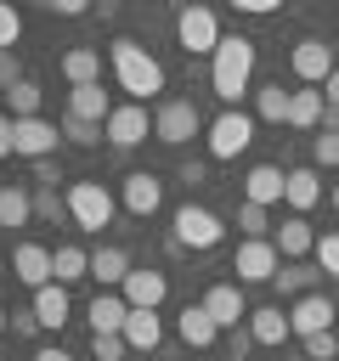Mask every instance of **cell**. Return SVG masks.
I'll return each instance as SVG.
<instances>
[{
    "mask_svg": "<svg viewBox=\"0 0 339 361\" xmlns=\"http://www.w3.org/2000/svg\"><path fill=\"white\" fill-rule=\"evenodd\" d=\"M249 79H254V39L220 34V45H215V56H209V90H215L226 107H237V96L249 90Z\"/></svg>",
    "mask_w": 339,
    "mask_h": 361,
    "instance_id": "cell-1",
    "label": "cell"
},
{
    "mask_svg": "<svg viewBox=\"0 0 339 361\" xmlns=\"http://www.w3.org/2000/svg\"><path fill=\"white\" fill-rule=\"evenodd\" d=\"M113 73H119V85H124L136 102H147V96L164 90V62H158L141 39H113Z\"/></svg>",
    "mask_w": 339,
    "mask_h": 361,
    "instance_id": "cell-2",
    "label": "cell"
},
{
    "mask_svg": "<svg viewBox=\"0 0 339 361\" xmlns=\"http://www.w3.org/2000/svg\"><path fill=\"white\" fill-rule=\"evenodd\" d=\"M68 214H73L79 231H102L113 220V192L102 180H73L68 186Z\"/></svg>",
    "mask_w": 339,
    "mask_h": 361,
    "instance_id": "cell-3",
    "label": "cell"
},
{
    "mask_svg": "<svg viewBox=\"0 0 339 361\" xmlns=\"http://www.w3.org/2000/svg\"><path fill=\"white\" fill-rule=\"evenodd\" d=\"M220 237H226V226H220L215 209H203V203H181V209H175V243H181V248L203 254V248H215Z\"/></svg>",
    "mask_w": 339,
    "mask_h": 361,
    "instance_id": "cell-4",
    "label": "cell"
},
{
    "mask_svg": "<svg viewBox=\"0 0 339 361\" xmlns=\"http://www.w3.org/2000/svg\"><path fill=\"white\" fill-rule=\"evenodd\" d=\"M175 34H181V51H186V56H215V45H220V23H215V11H203V6H186V11L175 17Z\"/></svg>",
    "mask_w": 339,
    "mask_h": 361,
    "instance_id": "cell-5",
    "label": "cell"
},
{
    "mask_svg": "<svg viewBox=\"0 0 339 361\" xmlns=\"http://www.w3.org/2000/svg\"><path fill=\"white\" fill-rule=\"evenodd\" d=\"M232 271H237V288H243V282H271V276L282 271V254H277L271 237H249V243L237 248Z\"/></svg>",
    "mask_w": 339,
    "mask_h": 361,
    "instance_id": "cell-6",
    "label": "cell"
},
{
    "mask_svg": "<svg viewBox=\"0 0 339 361\" xmlns=\"http://www.w3.org/2000/svg\"><path fill=\"white\" fill-rule=\"evenodd\" d=\"M249 141H254V118L237 113V107H226V113L209 124V158H237Z\"/></svg>",
    "mask_w": 339,
    "mask_h": 361,
    "instance_id": "cell-7",
    "label": "cell"
},
{
    "mask_svg": "<svg viewBox=\"0 0 339 361\" xmlns=\"http://www.w3.org/2000/svg\"><path fill=\"white\" fill-rule=\"evenodd\" d=\"M288 327L299 333V338H311V333H328V327H339V310H333V299L328 293H299L294 305H288Z\"/></svg>",
    "mask_w": 339,
    "mask_h": 361,
    "instance_id": "cell-8",
    "label": "cell"
},
{
    "mask_svg": "<svg viewBox=\"0 0 339 361\" xmlns=\"http://www.w3.org/2000/svg\"><path fill=\"white\" fill-rule=\"evenodd\" d=\"M198 124H203V118H198V107H192V102H181V96H175V102H164V107L153 113V135H158L164 147L192 141V135H198Z\"/></svg>",
    "mask_w": 339,
    "mask_h": 361,
    "instance_id": "cell-9",
    "label": "cell"
},
{
    "mask_svg": "<svg viewBox=\"0 0 339 361\" xmlns=\"http://www.w3.org/2000/svg\"><path fill=\"white\" fill-rule=\"evenodd\" d=\"M56 135H62V130L45 124V118H11V152H17V158H34V164L51 158V152H56Z\"/></svg>",
    "mask_w": 339,
    "mask_h": 361,
    "instance_id": "cell-10",
    "label": "cell"
},
{
    "mask_svg": "<svg viewBox=\"0 0 339 361\" xmlns=\"http://www.w3.org/2000/svg\"><path fill=\"white\" fill-rule=\"evenodd\" d=\"M102 130H107V141H113V147H141V141L153 135V118H147V107H141V102H124V107H113V113H107V124H102Z\"/></svg>",
    "mask_w": 339,
    "mask_h": 361,
    "instance_id": "cell-11",
    "label": "cell"
},
{
    "mask_svg": "<svg viewBox=\"0 0 339 361\" xmlns=\"http://www.w3.org/2000/svg\"><path fill=\"white\" fill-rule=\"evenodd\" d=\"M288 62H294V79H305V85H328V73H333V45H328V39H299Z\"/></svg>",
    "mask_w": 339,
    "mask_h": 361,
    "instance_id": "cell-12",
    "label": "cell"
},
{
    "mask_svg": "<svg viewBox=\"0 0 339 361\" xmlns=\"http://www.w3.org/2000/svg\"><path fill=\"white\" fill-rule=\"evenodd\" d=\"M198 305L215 316V327H220V333H232V327L249 316V305H243V288H237V282H215V288H209Z\"/></svg>",
    "mask_w": 339,
    "mask_h": 361,
    "instance_id": "cell-13",
    "label": "cell"
},
{
    "mask_svg": "<svg viewBox=\"0 0 339 361\" xmlns=\"http://www.w3.org/2000/svg\"><path fill=\"white\" fill-rule=\"evenodd\" d=\"M282 180H288V169H277V164H254V169L243 175V203H260V209L282 203Z\"/></svg>",
    "mask_w": 339,
    "mask_h": 361,
    "instance_id": "cell-14",
    "label": "cell"
},
{
    "mask_svg": "<svg viewBox=\"0 0 339 361\" xmlns=\"http://www.w3.org/2000/svg\"><path fill=\"white\" fill-rule=\"evenodd\" d=\"M158 203H164V180L153 175V169H136V175H124V209L130 214H158Z\"/></svg>",
    "mask_w": 339,
    "mask_h": 361,
    "instance_id": "cell-15",
    "label": "cell"
},
{
    "mask_svg": "<svg viewBox=\"0 0 339 361\" xmlns=\"http://www.w3.org/2000/svg\"><path fill=\"white\" fill-rule=\"evenodd\" d=\"M11 276L28 282V288L56 282V276H51V248H40V243H17V248H11Z\"/></svg>",
    "mask_w": 339,
    "mask_h": 361,
    "instance_id": "cell-16",
    "label": "cell"
},
{
    "mask_svg": "<svg viewBox=\"0 0 339 361\" xmlns=\"http://www.w3.org/2000/svg\"><path fill=\"white\" fill-rule=\"evenodd\" d=\"M119 293H124V305H130V310H158V305H164V293H170V282H164V271H130Z\"/></svg>",
    "mask_w": 339,
    "mask_h": 361,
    "instance_id": "cell-17",
    "label": "cell"
},
{
    "mask_svg": "<svg viewBox=\"0 0 339 361\" xmlns=\"http://www.w3.org/2000/svg\"><path fill=\"white\" fill-rule=\"evenodd\" d=\"M271 243H277V254H282V259H305V254H316V231H311V220H305V214H288V220L277 226V237H271Z\"/></svg>",
    "mask_w": 339,
    "mask_h": 361,
    "instance_id": "cell-18",
    "label": "cell"
},
{
    "mask_svg": "<svg viewBox=\"0 0 339 361\" xmlns=\"http://www.w3.org/2000/svg\"><path fill=\"white\" fill-rule=\"evenodd\" d=\"M282 203L294 209V214H305V209H316L322 203V180H316V169H288V180H282Z\"/></svg>",
    "mask_w": 339,
    "mask_h": 361,
    "instance_id": "cell-19",
    "label": "cell"
},
{
    "mask_svg": "<svg viewBox=\"0 0 339 361\" xmlns=\"http://www.w3.org/2000/svg\"><path fill=\"white\" fill-rule=\"evenodd\" d=\"M130 271H136V265H130V254H124V248H113V243L90 254V276L102 282V293H113V288H124V276H130Z\"/></svg>",
    "mask_w": 339,
    "mask_h": 361,
    "instance_id": "cell-20",
    "label": "cell"
},
{
    "mask_svg": "<svg viewBox=\"0 0 339 361\" xmlns=\"http://www.w3.org/2000/svg\"><path fill=\"white\" fill-rule=\"evenodd\" d=\"M175 333H181V344H192V350H209V344L220 338V327H215V316H209L203 305H186L181 322H175Z\"/></svg>",
    "mask_w": 339,
    "mask_h": 361,
    "instance_id": "cell-21",
    "label": "cell"
},
{
    "mask_svg": "<svg viewBox=\"0 0 339 361\" xmlns=\"http://www.w3.org/2000/svg\"><path fill=\"white\" fill-rule=\"evenodd\" d=\"M158 338H164V322H158V310H130V316H124V344H130V350L153 355V350H158Z\"/></svg>",
    "mask_w": 339,
    "mask_h": 361,
    "instance_id": "cell-22",
    "label": "cell"
},
{
    "mask_svg": "<svg viewBox=\"0 0 339 361\" xmlns=\"http://www.w3.org/2000/svg\"><path fill=\"white\" fill-rule=\"evenodd\" d=\"M102 73V51H90V45H73V51H62V79L79 90V85H102L96 79Z\"/></svg>",
    "mask_w": 339,
    "mask_h": 361,
    "instance_id": "cell-23",
    "label": "cell"
},
{
    "mask_svg": "<svg viewBox=\"0 0 339 361\" xmlns=\"http://www.w3.org/2000/svg\"><path fill=\"white\" fill-rule=\"evenodd\" d=\"M85 316H90V333H124V316H130V305H124V293H96Z\"/></svg>",
    "mask_w": 339,
    "mask_h": 361,
    "instance_id": "cell-24",
    "label": "cell"
},
{
    "mask_svg": "<svg viewBox=\"0 0 339 361\" xmlns=\"http://www.w3.org/2000/svg\"><path fill=\"white\" fill-rule=\"evenodd\" d=\"M294 327H288V310L282 305H266V310H249V338L254 344H282Z\"/></svg>",
    "mask_w": 339,
    "mask_h": 361,
    "instance_id": "cell-25",
    "label": "cell"
},
{
    "mask_svg": "<svg viewBox=\"0 0 339 361\" xmlns=\"http://www.w3.org/2000/svg\"><path fill=\"white\" fill-rule=\"evenodd\" d=\"M68 113H73V118H90V124H107L113 102H107L102 85H79V90H68Z\"/></svg>",
    "mask_w": 339,
    "mask_h": 361,
    "instance_id": "cell-26",
    "label": "cell"
},
{
    "mask_svg": "<svg viewBox=\"0 0 339 361\" xmlns=\"http://www.w3.org/2000/svg\"><path fill=\"white\" fill-rule=\"evenodd\" d=\"M34 322H40V327H62V322H68V288H62V282L34 288Z\"/></svg>",
    "mask_w": 339,
    "mask_h": 361,
    "instance_id": "cell-27",
    "label": "cell"
},
{
    "mask_svg": "<svg viewBox=\"0 0 339 361\" xmlns=\"http://www.w3.org/2000/svg\"><path fill=\"white\" fill-rule=\"evenodd\" d=\"M322 107H328L322 90H294V96H288V124H294V130H316V124H322Z\"/></svg>",
    "mask_w": 339,
    "mask_h": 361,
    "instance_id": "cell-28",
    "label": "cell"
},
{
    "mask_svg": "<svg viewBox=\"0 0 339 361\" xmlns=\"http://www.w3.org/2000/svg\"><path fill=\"white\" fill-rule=\"evenodd\" d=\"M51 276L68 288V282H79V276H90V254L85 248H73V243H62L56 254H51Z\"/></svg>",
    "mask_w": 339,
    "mask_h": 361,
    "instance_id": "cell-29",
    "label": "cell"
},
{
    "mask_svg": "<svg viewBox=\"0 0 339 361\" xmlns=\"http://www.w3.org/2000/svg\"><path fill=\"white\" fill-rule=\"evenodd\" d=\"M34 220V197L23 186H0V226H28Z\"/></svg>",
    "mask_w": 339,
    "mask_h": 361,
    "instance_id": "cell-30",
    "label": "cell"
},
{
    "mask_svg": "<svg viewBox=\"0 0 339 361\" xmlns=\"http://www.w3.org/2000/svg\"><path fill=\"white\" fill-rule=\"evenodd\" d=\"M288 96H294V90L266 85V90H254V113H260L266 124H288Z\"/></svg>",
    "mask_w": 339,
    "mask_h": 361,
    "instance_id": "cell-31",
    "label": "cell"
},
{
    "mask_svg": "<svg viewBox=\"0 0 339 361\" xmlns=\"http://www.w3.org/2000/svg\"><path fill=\"white\" fill-rule=\"evenodd\" d=\"M40 96H45V90H40L34 79H17V85L6 90V102H11V118H40Z\"/></svg>",
    "mask_w": 339,
    "mask_h": 361,
    "instance_id": "cell-32",
    "label": "cell"
},
{
    "mask_svg": "<svg viewBox=\"0 0 339 361\" xmlns=\"http://www.w3.org/2000/svg\"><path fill=\"white\" fill-rule=\"evenodd\" d=\"M56 130H62V135H68L73 147H96V141L107 135L102 124H90V118H73V113H62V124H56Z\"/></svg>",
    "mask_w": 339,
    "mask_h": 361,
    "instance_id": "cell-33",
    "label": "cell"
},
{
    "mask_svg": "<svg viewBox=\"0 0 339 361\" xmlns=\"http://www.w3.org/2000/svg\"><path fill=\"white\" fill-rule=\"evenodd\" d=\"M311 276H316V271H305V265H282V271L271 276V288H277V293H294V299H299V293H311Z\"/></svg>",
    "mask_w": 339,
    "mask_h": 361,
    "instance_id": "cell-34",
    "label": "cell"
},
{
    "mask_svg": "<svg viewBox=\"0 0 339 361\" xmlns=\"http://www.w3.org/2000/svg\"><path fill=\"white\" fill-rule=\"evenodd\" d=\"M124 355H130L124 333H90V361H124Z\"/></svg>",
    "mask_w": 339,
    "mask_h": 361,
    "instance_id": "cell-35",
    "label": "cell"
},
{
    "mask_svg": "<svg viewBox=\"0 0 339 361\" xmlns=\"http://www.w3.org/2000/svg\"><path fill=\"white\" fill-rule=\"evenodd\" d=\"M299 344H305V355H311V361H339V327L311 333V338H299Z\"/></svg>",
    "mask_w": 339,
    "mask_h": 361,
    "instance_id": "cell-36",
    "label": "cell"
},
{
    "mask_svg": "<svg viewBox=\"0 0 339 361\" xmlns=\"http://www.w3.org/2000/svg\"><path fill=\"white\" fill-rule=\"evenodd\" d=\"M34 214H40V220H62V214H68V197H56L51 186H40V192H34Z\"/></svg>",
    "mask_w": 339,
    "mask_h": 361,
    "instance_id": "cell-37",
    "label": "cell"
},
{
    "mask_svg": "<svg viewBox=\"0 0 339 361\" xmlns=\"http://www.w3.org/2000/svg\"><path fill=\"white\" fill-rule=\"evenodd\" d=\"M311 158H316L322 169H333V164H339V135H333V130H316V141H311Z\"/></svg>",
    "mask_w": 339,
    "mask_h": 361,
    "instance_id": "cell-38",
    "label": "cell"
},
{
    "mask_svg": "<svg viewBox=\"0 0 339 361\" xmlns=\"http://www.w3.org/2000/svg\"><path fill=\"white\" fill-rule=\"evenodd\" d=\"M17 34H23V11L0 0V51H11V45H17Z\"/></svg>",
    "mask_w": 339,
    "mask_h": 361,
    "instance_id": "cell-39",
    "label": "cell"
},
{
    "mask_svg": "<svg viewBox=\"0 0 339 361\" xmlns=\"http://www.w3.org/2000/svg\"><path fill=\"white\" fill-rule=\"evenodd\" d=\"M237 226H243L249 237H266V231H271V220H266L260 203H243V209H237Z\"/></svg>",
    "mask_w": 339,
    "mask_h": 361,
    "instance_id": "cell-40",
    "label": "cell"
},
{
    "mask_svg": "<svg viewBox=\"0 0 339 361\" xmlns=\"http://www.w3.org/2000/svg\"><path fill=\"white\" fill-rule=\"evenodd\" d=\"M316 265H322L328 276H339V231H333V237H316Z\"/></svg>",
    "mask_w": 339,
    "mask_h": 361,
    "instance_id": "cell-41",
    "label": "cell"
},
{
    "mask_svg": "<svg viewBox=\"0 0 339 361\" xmlns=\"http://www.w3.org/2000/svg\"><path fill=\"white\" fill-rule=\"evenodd\" d=\"M23 79V62H17V51H0V90H11Z\"/></svg>",
    "mask_w": 339,
    "mask_h": 361,
    "instance_id": "cell-42",
    "label": "cell"
},
{
    "mask_svg": "<svg viewBox=\"0 0 339 361\" xmlns=\"http://www.w3.org/2000/svg\"><path fill=\"white\" fill-rule=\"evenodd\" d=\"M45 11H56V17H85L90 6H85V0H45Z\"/></svg>",
    "mask_w": 339,
    "mask_h": 361,
    "instance_id": "cell-43",
    "label": "cell"
},
{
    "mask_svg": "<svg viewBox=\"0 0 339 361\" xmlns=\"http://www.w3.org/2000/svg\"><path fill=\"white\" fill-rule=\"evenodd\" d=\"M34 180H45V186H51V192H56V180H62V169H56V164H51V158H40V164H34Z\"/></svg>",
    "mask_w": 339,
    "mask_h": 361,
    "instance_id": "cell-44",
    "label": "cell"
},
{
    "mask_svg": "<svg viewBox=\"0 0 339 361\" xmlns=\"http://www.w3.org/2000/svg\"><path fill=\"white\" fill-rule=\"evenodd\" d=\"M237 11H249V17H266V11H277V0H237Z\"/></svg>",
    "mask_w": 339,
    "mask_h": 361,
    "instance_id": "cell-45",
    "label": "cell"
},
{
    "mask_svg": "<svg viewBox=\"0 0 339 361\" xmlns=\"http://www.w3.org/2000/svg\"><path fill=\"white\" fill-rule=\"evenodd\" d=\"M203 175H209V169H203V164H198V158H192V164H181V180H186V186H198V180H203Z\"/></svg>",
    "mask_w": 339,
    "mask_h": 361,
    "instance_id": "cell-46",
    "label": "cell"
},
{
    "mask_svg": "<svg viewBox=\"0 0 339 361\" xmlns=\"http://www.w3.org/2000/svg\"><path fill=\"white\" fill-rule=\"evenodd\" d=\"M322 102H328V107H339V68L328 73V85H322Z\"/></svg>",
    "mask_w": 339,
    "mask_h": 361,
    "instance_id": "cell-47",
    "label": "cell"
},
{
    "mask_svg": "<svg viewBox=\"0 0 339 361\" xmlns=\"http://www.w3.org/2000/svg\"><path fill=\"white\" fill-rule=\"evenodd\" d=\"M0 158H17V152H11V118H6V113H0Z\"/></svg>",
    "mask_w": 339,
    "mask_h": 361,
    "instance_id": "cell-48",
    "label": "cell"
},
{
    "mask_svg": "<svg viewBox=\"0 0 339 361\" xmlns=\"http://www.w3.org/2000/svg\"><path fill=\"white\" fill-rule=\"evenodd\" d=\"M34 361H73V355H62L56 344H45V350H34Z\"/></svg>",
    "mask_w": 339,
    "mask_h": 361,
    "instance_id": "cell-49",
    "label": "cell"
},
{
    "mask_svg": "<svg viewBox=\"0 0 339 361\" xmlns=\"http://www.w3.org/2000/svg\"><path fill=\"white\" fill-rule=\"evenodd\" d=\"M322 130H333V135H339V107H322Z\"/></svg>",
    "mask_w": 339,
    "mask_h": 361,
    "instance_id": "cell-50",
    "label": "cell"
},
{
    "mask_svg": "<svg viewBox=\"0 0 339 361\" xmlns=\"http://www.w3.org/2000/svg\"><path fill=\"white\" fill-rule=\"evenodd\" d=\"M328 203H333V209H339V186H333V192H328Z\"/></svg>",
    "mask_w": 339,
    "mask_h": 361,
    "instance_id": "cell-51",
    "label": "cell"
},
{
    "mask_svg": "<svg viewBox=\"0 0 339 361\" xmlns=\"http://www.w3.org/2000/svg\"><path fill=\"white\" fill-rule=\"evenodd\" d=\"M0 333H6V310H0Z\"/></svg>",
    "mask_w": 339,
    "mask_h": 361,
    "instance_id": "cell-52",
    "label": "cell"
},
{
    "mask_svg": "<svg viewBox=\"0 0 339 361\" xmlns=\"http://www.w3.org/2000/svg\"><path fill=\"white\" fill-rule=\"evenodd\" d=\"M333 51H339V45H333Z\"/></svg>",
    "mask_w": 339,
    "mask_h": 361,
    "instance_id": "cell-53",
    "label": "cell"
}]
</instances>
